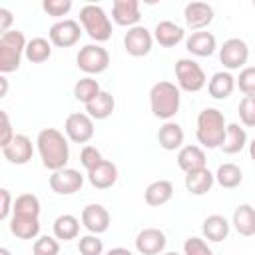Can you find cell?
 Segmentation results:
<instances>
[{
  "label": "cell",
  "instance_id": "1",
  "mask_svg": "<svg viewBox=\"0 0 255 255\" xmlns=\"http://www.w3.org/2000/svg\"><path fill=\"white\" fill-rule=\"evenodd\" d=\"M36 145L44 167H48L50 171H58L66 167L70 159V145L60 129L44 128L36 137Z\"/></svg>",
  "mask_w": 255,
  "mask_h": 255
},
{
  "label": "cell",
  "instance_id": "2",
  "mask_svg": "<svg viewBox=\"0 0 255 255\" xmlns=\"http://www.w3.org/2000/svg\"><path fill=\"white\" fill-rule=\"evenodd\" d=\"M225 133H227V122H225V116L217 108H205L199 112L195 137L203 147L207 149L221 147Z\"/></svg>",
  "mask_w": 255,
  "mask_h": 255
},
{
  "label": "cell",
  "instance_id": "3",
  "mask_svg": "<svg viewBox=\"0 0 255 255\" xmlns=\"http://www.w3.org/2000/svg\"><path fill=\"white\" fill-rule=\"evenodd\" d=\"M179 104H181V94L179 88L171 82H157L151 86L149 90V108L151 114L163 122H171V118L179 112Z\"/></svg>",
  "mask_w": 255,
  "mask_h": 255
},
{
  "label": "cell",
  "instance_id": "4",
  "mask_svg": "<svg viewBox=\"0 0 255 255\" xmlns=\"http://www.w3.org/2000/svg\"><path fill=\"white\" fill-rule=\"evenodd\" d=\"M26 38L20 30H10L0 36V72L10 74L20 68L22 56L26 52Z\"/></svg>",
  "mask_w": 255,
  "mask_h": 255
},
{
  "label": "cell",
  "instance_id": "5",
  "mask_svg": "<svg viewBox=\"0 0 255 255\" xmlns=\"http://www.w3.org/2000/svg\"><path fill=\"white\" fill-rule=\"evenodd\" d=\"M80 24L84 32L96 42H108L112 38V22L102 6L86 4L80 10Z\"/></svg>",
  "mask_w": 255,
  "mask_h": 255
},
{
  "label": "cell",
  "instance_id": "6",
  "mask_svg": "<svg viewBox=\"0 0 255 255\" xmlns=\"http://www.w3.org/2000/svg\"><path fill=\"white\" fill-rule=\"evenodd\" d=\"M175 78H177V88L183 92H199L205 88L207 78L203 68L189 58H179L175 62Z\"/></svg>",
  "mask_w": 255,
  "mask_h": 255
},
{
  "label": "cell",
  "instance_id": "7",
  "mask_svg": "<svg viewBox=\"0 0 255 255\" xmlns=\"http://www.w3.org/2000/svg\"><path fill=\"white\" fill-rule=\"evenodd\" d=\"M76 64L82 72H86L90 76L92 74H102L110 66V54L100 44H88V46L80 48V52L76 56Z\"/></svg>",
  "mask_w": 255,
  "mask_h": 255
},
{
  "label": "cell",
  "instance_id": "8",
  "mask_svg": "<svg viewBox=\"0 0 255 255\" xmlns=\"http://www.w3.org/2000/svg\"><path fill=\"white\" fill-rule=\"evenodd\" d=\"M219 60L227 70L245 68V64L249 60V46L241 38H229L219 48Z\"/></svg>",
  "mask_w": 255,
  "mask_h": 255
},
{
  "label": "cell",
  "instance_id": "9",
  "mask_svg": "<svg viewBox=\"0 0 255 255\" xmlns=\"http://www.w3.org/2000/svg\"><path fill=\"white\" fill-rule=\"evenodd\" d=\"M64 131H66L68 139H72L74 143H88L94 137V120L82 112L70 114L66 118Z\"/></svg>",
  "mask_w": 255,
  "mask_h": 255
},
{
  "label": "cell",
  "instance_id": "10",
  "mask_svg": "<svg viewBox=\"0 0 255 255\" xmlns=\"http://www.w3.org/2000/svg\"><path fill=\"white\" fill-rule=\"evenodd\" d=\"M151 46H153V34L145 26H133L124 36V48L133 58L147 56L151 52Z\"/></svg>",
  "mask_w": 255,
  "mask_h": 255
},
{
  "label": "cell",
  "instance_id": "11",
  "mask_svg": "<svg viewBox=\"0 0 255 255\" xmlns=\"http://www.w3.org/2000/svg\"><path fill=\"white\" fill-rule=\"evenodd\" d=\"M48 183H50V187H52L54 193H58V195H72V193H76V191L82 189V185H84V175H82L78 169L64 167V169L52 171Z\"/></svg>",
  "mask_w": 255,
  "mask_h": 255
},
{
  "label": "cell",
  "instance_id": "12",
  "mask_svg": "<svg viewBox=\"0 0 255 255\" xmlns=\"http://www.w3.org/2000/svg\"><path fill=\"white\" fill-rule=\"evenodd\" d=\"M80 36H82L80 24H78L76 20H70V18L58 20L56 24H52V28H50V32H48L50 42H52L54 46H58V48H70V46L78 44Z\"/></svg>",
  "mask_w": 255,
  "mask_h": 255
},
{
  "label": "cell",
  "instance_id": "13",
  "mask_svg": "<svg viewBox=\"0 0 255 255\" xmlns=\"http://www.w3.org/2000/svg\"><path fill=\"white\" fill-rule=\"evenodd\" d=\"M167 245L165 233L157 227H145L135 237V249L141 255H159Z\"/></svg>",
  "mask_w": 255,
  "mask_h": 255
},
{
  "label": "cell",
  "instance_id": "14",
  "mask_svg": "<svg viewBox=\"0 0 255 255\" xmlns=\"http://www.w3.org/2000/svg\"><path fill=\"white\" fill-rule=\"evenodd\" d=\"M82 223L84 227L94 233V235H102L110 229V213L104 205L100 203H90L82 209Z\"/></svg>",
  "mask_w": 255,
  "mask_h": 255
},
{
  "label": "cell",
  "instance_id": "15",
  "mask_svg": "<svg viewBox=\"0 0 255 255\" xmlns=\"http://www.w3.org/2000/svg\"><path fill=\"white\" fill-rule=\"evenodd\" d=\"M2 153L4 157L10 161V163H16V165H24L32 159V153H34V145H32V139L24 133H16L14 139L2 147Z\"/></svg>",
  "mask_w": 255,
  "mask_h": 255
},
{
  "label": "cell",
  "instance_id": "16",
  "mask_svg": "<svg viewBox=\"0 0 255 255\" xmlns=\"http://www.w3.org/2000/svg\"><path fill=\"white\" fill-rule=\"evenodd\" d=\"M183 16H185L187 28H191L193 32H199L213 22V8L207 2H189L183 8Z\"/></svg>",
  "mask_w": 255,
  "mask_h": 255
},
{
  "label": "cell",
  "instance_id": "17",
  "mask_svg": "<svg viewBox=\"0 0 255 255\" xmlns=\"http://www.w3.org/2000/svg\"><path fill=\"white\" fill-rule=\"evenodd\" d=\"M112 18L118 26H128V28L137 26L141 18L139 2L137 0H116L112 4Z\"/></svg>",
  "mask_w": 255,
  "mask_h": 255
},
{
  "label": "cell",
  "instance_id": "18",
  "mask_svg": "<svg viewBox=\"0 0 255 255\" xmlns=\"http://www.w3.org/2000/svg\"><path fill=\"white\" fill-rule=\"evenodd\" d=\"M185 38V32L181 26H177L171 20H161L153 28V40L163 48H173Z\"/></svg>",
  "mask_w": 255,
  "mask_h": 255
},
{
  "label": "cell",
  "instance_id": "19",
  "mask_svg": "<svg viewBox=\"0 0 255 255\" xmlns=\"http://www.w3.org/2000/svg\"><path fill=\"white\" fill-rule=\"evenodd\" d=\"M185 48H187V52L193 54V56L207 58V56H211V54L215 52L217 40H215V36H213L211 32L199 30V32H193V34L185 40Z\"/></svg>",
  "mask_w": 255,
  "mask_h": 255
},
{
  "label": "cell",
  "instance_id": "20",
  "mask_svg": "<svg viewBox=\"0 0 255 255\" xmlns=\"http://www.w3.org/2000/svg\"><path fill=\"white\" fill-rule=\"evenodd\" d=\"M205 163H207L205 151H203L199 145H183V147L177 151V165H179V169H183L185 173L203 169V167H207Z\"/></svg>",
  "mask_w": 255,
  "mask_h": 255
},
{
  "label": "cell",
  "instance_id": "21",
  "mask_svg": "<svg viewBox=\"0 0 255 255\" xmlns=\"http://www.w3.org/2000/svg\"><path fill=\"white\" fill-rule=\"evenodd\" d=\"M88 181L96 189H108L118 181V167L114 161L104 159L100 165H96L92 171H88Z\"/></svg>",
  "mask_w": 255,
  "mask_h": 255
},
{
  "label": "cell",
  "instance_id": "22",
  "mask_svg": "<svg viewBox=\"0 0 255 255\" xmlns=\"http://www.w3.org/2000/svg\"><path fill=\"white\" fill-rule=\"evenodd\" d=\"M183 129L177 122H165L157 131V141L165 151H175L183 147Z\"/></svg>",
  "mask_w": 255,
  "mask_h": 255
},
{
  "label": "cell",
  "instance_id": "23",
  "mask_svg": "<svg viewBox=\"0 0 255 255\" xmlns=\"http://www.w3.org/2000/svg\"><path fill=\"white\" fill-rule=\"evenodd\" d=\"M171 197H173V185L167 179L151 181L143 191V199L149 207H159V205L167 203Z\"/></svg>",
  "mask_w": 255,
  "mask_h": 255
},
{
  "label": "cell",
  "instance_id": "24",
  "mask_svg": "<svg viewBox=\"0 0 255 255\" xmlns=\"http://www.w3.org/2000/svg\"><path fill=\"white\" fill-rule=\"evenodd\" d=\"M10 233L16 235L18 239H36L40 233V219L28 215H12Z\"/></svg>",
  "mask_w": 255,
  "mask_h": 255
},
{
  "label": "cell",
  "instance_id": "25",
  "mask_svg": "<svg viewBox=\"0 0 255 255\" xmlns=\"http://www.w3.org/2000/svg\"><path fill=\"white\" fill-rule=\"evenodd\" d=\"M231 223L239 235H243V237L255 235V207L249 203H241L239 207H235Z\"/></svg>",
  "mask_w": 255,
  "mask_h": 255
},
{
  "label": "cell",
  "instance_id": "26",
  "mask_svg": "<svg viewBox=\"0 0 255 255\" xmlns=\"http://www.w3.org/2000/svg\"><path fill=\"white\" fill-rule=\"evenodd\" d=\"M213 183H215V175L207 167L185 173V189L193 195H205L213 187Z\"/></svg>",
  "mask_w": 255,
  "mask_h": 255
},
{
  "label": "cell",
  "instance_id": "27",
  "mask_svg": "<svg viewBox=\"0 0 255 255\" xmlns=\"http://www.w3.org/2000/svg\"><path fill=\"white\" fill-rule=\"evenodd\" d=\"M201 231L205 235V239L213 241V243H219L223 239H227L229 235V221L219 215V213H213V215H207L203 219V225H201Z\"/></svg>",
  "mask_w": 255,
  "mask_h": 255
},
{
  "label": "cell",
  "instance_id": "28",
  "mask_svg": "<svg viewBox=\"0 0 255 255\" xmlns=\"http://www.w3.org/2000/svg\"><path fill=\"white\" fill-rule=\"evenodd\" d=\"M235 90V78L229 72H215L207 84V92L215 100H225Z\"/></svg>",
  "mask_w": 255,
  "mask_h": 255
},
{
  "label": "cell",
  "instance_id": "29",
  "mask_svg": "<svg viewBox=\"0 0 255 255\" xmlns=\"http://www.w3.org/2000/svg\"><path fill=\"white\" fill-rule=\"evenodd\" d=\"M116 108V100L110 92H100L90 104H86V114L92 118V120H106L112 116Z\"/></svg>",
  "mask_w": 255,
  "mask_h": 255
},
{
  "label": "cell",
  "instance_id": "30",
  "mask_svg": "<svg viewBox=\"0 0 255 255\" xmlns=\"http://www.w3.org/2000/svg\"><path fill=\"white\" fill-rule=\"evenodd\" d=\"M54 237L56 239H62V241H70V239H76L78 233H80V219L72 213H64V215H58L54 219Z\"/></svg>",
  "mask_w": 255,
  "mask_h": 255
},
{
  "label": "cell",
  "instance_id": "31",
  "mask_svg": "<svg viewBox=\"0 0 255 255\" xmlns=\"http://www.w3.org/2000/svg\"><path fill=\"white\" fill-rule=\"evenodd\" d=\"M245 145H247V131L239 124H227V133H225V139L221 145L223 153H227V155L239 153Z\"/></svg>",
  "mask_w": 255,
  "mask_h": 255
},
{
  "label": "cell",
  "instance_id": "32",
  "mask_svg": "<svg viewBox=\"0 0 255 255\" xmlns=\"http://www.w3.org/2000/svg\"><path fill=\"white\" fill-rule=\"evenodd\" d=\"M24 56L32 64H42V62L50 60V56H52V42H48L46 38H32L26 44Z\"/></svg>",
  "mask_w": 255,
  "mask_h": 255
},
{
  "label": "cell",
  "instance_id": "33",
  "mask_svg": "<svg viewBox=\"0 0 255 255\" xmlns=\"http://www.w3.org/2000/svg\"><path fill=\"white\" fill-rule=\"evenodd\" d=\"M215 181L225 189H233L243 181V171L235 163H221L215 171Z\"/></svg>",
  "mask_w": 255,
  "mask_h": 255
},
{
  "label": "cell",
  "instance_id": "34",
  "mask_svg": "<svg viewBox=\"0 0 255 255\" xmlns=\"http://www.w3.org/2000/svg\"><path fill=\"white\" fill-rule=\"evenodd\" d=\"M12 215H28V217H40V199L34 193H22L14 199Z\"/></svg>",
  "mask_w": 255,
  "mask_h": 255
},
{
  "label": "cell",
  "instance_id": "35",
  "mask_svg": "<svg viewBox=\"0 0 255 255\" xmlns=\"http://www.w3.org/2000/svg\"><path fill=\"white\" fill-rule=\"evenodd\" d=\"M100 92H102V90H100L98 80H94V78H90V76H86V78H82V80H78V82L74 84V98H76L78 102H82V104H90Z\"/></svg>",
  "mask_w": 255,
  "mask_h": 255
},
{
  "label": "cell",
  "instance_id": "36",
  "mask_svg": "<svg viewBox=\"0 0 255 255\" xmlns=\"http://www.w3.org/2000/svg\"><path fill=\"white\" fill-rule=\"evenodd\" d=\"M32 253L34 255H58L60 253V243L56 237L50 235H42L34 241L32 245Z\"/></svg>",
  "mask_w": 255,
  "mask_h": 255
},
{
  "label": "cell",
  "instance_id": "37",
  "mask_svg": "<svg viewBox=\"0 0 255 255\" xmlns=\"http://www.w3.org/2000/svg\"><path fill=\"white\" fill-rule=\"evenodd\" d=\"M78 251H80L82 255H102L104 243H102V239H100L98 235L90 233V235L80 237V241H78Z\"/></svg>",
  "mask_w": 255,
  "mask_h": 255
},
{
  "label": "cell",
  "instance_id": "38",
  "mask_svg": "<svg viewBox=\"0 0 255 255\" xmlns=\"http://www.w3.org/2000/svg\"><path fill=\"white\" fill-rule=\"evenodd\" d=\"M239 120L247 128H255V96H243L239 102Z\"/></svg>",
  "mask_w": 255,
  "mask_h": 255
},
{
  "label": "cell",
  "instance_id": "39",
  "mask_svg": "<svg viewBox=\"0 0 255 255\" xmlns=\"http://www.w3.org/2000/svg\"><path fill=\"white\" fill-rule=\"evenodd\" d=\"M235 86H239V90L245 96H255V66H245L239 72V78L235 80Z\"/></svg>",
  "mask_w": 255,
  "mask_h": 255
},
{
  "label": "cell",
  "instance_id": "40",
  "mask_svg": "<svg viewBox=\"0 0 255 255\" xmlns=\"http://www.w3.org/2000/svg\"><path fill=\"white\" fill-rule=\"evenodd\" d=\"M102 161H104V157H102V153H100L98 147H94V145H84L82 147V151H80V163L86 167V171H92Z\"/></svg>",
  "mask_w": 255,
  "mask_h": 255
},
{
  "label": "cell",
  "instance_id": "41",
  "mask_svg": "<svg viewBox=\"0 0 255 255\" xmlns=\"http://www.w3.org/2000/svg\"><path fill=\"white\" fill-rule=\"evenodd\" d=\"M42 10L48 16L60 18V16H66L72 10V0H44L42 2Z\"/></svg>",
  "mask_w": 255,
  "mask_h": 255
},
{
  "label": "cell",
  "instance_id": "42",
  "mask_svg": "<svg viewBox=\"0 0 255 255\" xmlns=\"http://www.w3.org/2000/svg\"><path fill=\"white\" fill-rule=\"evenodd\" d=\"M183 255H213V251L201 237H187L183 243Z\"/></svg>",
  "mask_w": 255,
  "mask_h": 255
},
{
  "label": "cell",
  "instance_id": "43",
  "mask_svg": "<svg viewBox=\"0 0 255 255\" xmlns=\"http://www.w3.org/2000/svg\"><path fill=\"white\" fill-rule=\"evenodd\" d=\"M0 120H2V128H0V147H4V145H8L12 139H14V129H12V124H10V118H8V114L2 110L0 112Z\"/></svg>",
  "mask_w": 255,
  "mask_h": 255
},
{
  "label": "cell",
  "instance_id": "44",
  "mask_svg": "<svg viewBox=\"0 0 255 255\" xmlns=\"http://www.w3.org/2000/svg\"><path fill=\"white\" fill-rule=\"evenodd\" d=\"M0 197H2L0 219H2V221H6V219L10 217V213H12V207H14V203H12V195H10V191H8L6 187H2V189H0Z\"/></svg>",
  "mask_w": 255,
  "mask_h": 255
},
{
  "label": "cell",
  "instance_id": "45",
  "mask_svg": "<svg viewBox=\"0 0 255 255\" xmlns=\"http://www.w3.org/2000/svg\"><path fill=\"white\" fill-rule=\"evenodd\" d=\"M12 22H14V16H12V12H10L8 8H0V32H2V34L10 32V26H12Z\"/></svg>",
  "mask_w": 255,
  "mask_h": 255
},
{
  "label": "cell",
  "instance_id": "46",
  "mask_svg": "<svg viewBox=\"0 0 255 255\" xmlns=\"http://www.w3.org/2000/svg\"><path fill=\"white\" fill-rule=\"evenodd\" d=\"M106 255H131V251L126 249V247H114V249H110Z\"/></svg>",
  "mask_w": 255,
  "mask_h": 255
},
{
  "label": "cell",
  "instance_id": "47",
  "mask_svg": "<svg viewBox=\"0 0 255 255\" xmlns=\"http://www.w3.org/2000/svg\"><path fill=\"white\" fill-rule=\"evenodd\" d=\"M0 84H2V90H0V98H4V96H6V92H8V80L2 76V78H0Z\"/></svg>",
  "mask_w": 255,
  "mask_h": 255
},
{
  "label": "cell",
  "instance_id": "48",
  "mask_svg": "<svg viewBox=\"0 0 255 255\" xmlns=\"http://www.w3.org/2000/svg\"><path fill=\"white\" fill-rule=\"evenodd\" d=\"M249 155H251V159L255 161V139L249 143Z\"/></svg>",
  "mask_w": 255,
  "mask_h": 255
},
{
  "label": "cell",
  "instance_id": "49",
  "mask_svg": "<svg viewBox=\"0 0 255 255\" xmlns=\"http://www.w3.org/2000/svg\"><path fill=\"white\" fill-rule=\"evenodd\" d=\"M0 255H12V253H10L6 247H2V249H0Z\"/></svg>",
  "mask_w": 255,
  "mask_h": 255
},
{
  "label": "cell",
  "instance_id": "50",
  "mask_svg": "<svg viewBox=\"0 0 255 255\" xmlns=\"http://www.w3.org/2000/svg\"><path fill=\"white\" fill-rule=\"evenodd\" d=\"M163 255H179V253H175V251H167V253H163Z\"/></svg>",
  "mask_w": 255,
  "mask_h": 255
},
{
  "label": "cell",
  "instance_id": "51",
  "mask_svg": "<svg viewBox=\"0 0 255 255\" xmlns=\"http://www.w3.org/2000/svg\"><path fill=\"white\" fill-rule=\"evenodd\" d=\"M253 8H255V0H253Z\"/></svg>",
  "mask_w": 255,
  "mask_h": 255
}]
</instances>
